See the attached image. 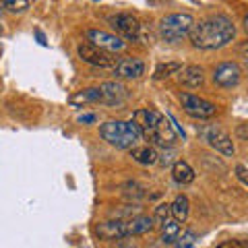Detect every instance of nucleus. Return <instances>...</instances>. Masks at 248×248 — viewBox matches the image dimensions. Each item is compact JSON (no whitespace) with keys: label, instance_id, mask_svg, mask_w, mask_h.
<instances>
[{"label":"nucleus","instance_id":"nucleus-1","mask_svg":"<svg viewBox=\"0 0 248 248\" xmlns=\"http://www.w3.org/2000/svg\"><path fill=\"white\" fill-rule=\"evenodd\" d=\"M190 44L199 50H217L228 46L236 37V25L226 15H209L190 29Z\"/></svg>","mask_w":248,"mask_h":248},{"label":"nucleus","instance_id":"nucleus-2","mask_svg":"<svg viewBox=\"0 0 248 248\" xmlns=\"http://www.w3.org/2000/svg\"><path fill=\"white\" fill-rule=\"evenodd\" d=\"M133 122L141 130V137H145L153 145L174 147V143L178 141V133H176L172 120L155 110H149V108L137 110L133 114Z\"/></svg>","mask_w":248,"mask_h":248},{"label":"nucleus","instance_id":"nucleus-3","mask_svg":"<svg viewBox=\"0 0 248 248\" xmlns=\"http://www.w3.org/2000/svg\"><path fill=\"white\" fill-rule=\"evenodd\" d=\"M99 135L116 149H133L137 141L141 139V130H139L135 122L108 120L99 126Z\"/></svg>","mask_w":248,"mask_h":248},{"label":"nucleus","instance_id":"nucleus-4","mask_svg":"<svg viewBox=\"0 0 248 248\" xmlns=\"http://www.w3.org/2000/svg\"><path fill=\"white\" fill-rule=\"evenodd\" d=\"M192 25H195V17L188 15V13L166 15V17L159 21V35H161V40L164 42L178 44L190 33Z\"/></svg>","mask_w":248,"mask_h":248},{"label":"nucleus","instance_id":"nucleus-5","mask_svg":"<svg viewBox=\"0 0 248 248\" xmlns=\"http://www.w3.org/2000/svg\"><path fill=\"white\" fill-rule=\"evenodd\" d=\"M77 54H79V58L83 62H87L91 66H99V68H114L118 64V58L114 56L112 52L108 50H102V48H95V46L91 44H81L79 48H77Z\"/></svg>","mask_w":248,"mask_h":248},{"label":"nucleus","instance_id":"nucleus-6","mask_svg":"<svg viewBox=\"0 0 248 248\" xmlns=\"http://www.w3.org/2000/svg\"><path fill=\"white\" fill-rule=\"evenodd\" d=\"M180 104L184 108V112L192 116V118L197 120H207L211 118V116H215V104L207 102V99L199 97V95H192V93H182L180 95Z\"/></svg>","mask_w":248,"mask_h":248},{"label":"nucleus","instance_id":"nucleus-7","mask_svg":"<svg viewBox=\"0 0 248 248\" xmlns=\"http://www.w3.org/2000/svg\"><path fill=\"white\" fill-rule=\"evenodd\" d=\"M108 23L112 25V29L116 33H120L128 40H137L139 33H141V23L135 17L133 13H116L108 17Z\"/></svg>","mask_w":248,"mask_h":248},{"label":"nucleus","instance_id":"nucleus-8","mask_svg":"<svg viewBox=\"0 0 248 248\" xmlns=\"http://www.w3.org/2000/svg\"><path fill=\"white\" fill-rule=\"evenodd\" d=\"M242 79V68L236 62H221L213 68V81L215 85H219L223 89H232L236 87Z\"/></svg>","mask_w":248,"mask_h":248},{"label":"nucleus","instance_id":"nucleus-9","mask_svg":"<svg viewBox=\"0 0 248 248\" xmlns=\"http://www.w3.org/2000/svg\"><path fill=\"white\" fill-rule=\"evenodd\" d=\"M85 37H87V42L91 46H95V48H102V50H108V52H120L124 50V44L118 35H112V33H106L102 29H87L85 31Z\"/></svg>","mask_w":248,"mask_h":248},{"label":"nucleus","instance_id":"nucleus-10","mask_svg":"<svg viewBox=\"0 0 248 248\" xmlns=\"http://www.w3.org/2000/svg\"><path fill=\"white\" fill-rule=\"evenodd\" d=\"M203 137H205V141L213 147V149H217L219 153L223 155H234V143H232V139L228 133H223L221 128H217V126H209L203 130Z\"/></svg>","mask_w":248,"mask_h":248},{"label":"nucleus","instance_id":"nucleus-11","mask_svg":"<svg viewBox=\"0 0 248 248\" xmlns=\"http://www.w3.org/2000/svg\"><path fill=\"white\" fill-rule=\"evenodd\" d=\"M114 75L120 79H141L145 75V62L139 58H122L114 66Z\"/></svg>","mask_w":248,"mask_h":248},{"label":"nucleus","instance_id":"nucleus-12","mask_svg":"<svg viewBox=\"0 0 248 248\" xmlns=\"http://www.w3.org/2000/svg\"><path fill=\"white\" fill-rule=\"evenodd\" d=\"M99 89H102V97H104L102 102L110 106H118L128 97V89L120 83H104Z\"/></svg>","mask_w":248,"mask_h":248},{"label":"nucleus","instance_id":"nucleus-13","mask_svg":"<svg viewBox=\"0 0 248 248\" xmlns=\"http://www.w3.org/2000/svg\"><path fill=\"white\" fill-rule=\"evenodd\" d=\"M97 236L104 240H116V238H126V221L116 219V221H104L95 228Z\"/></svg>","mask_w":248,"mask_h":248},{"label":"nucleus","instance_id":"nucleus-14","mask_svg":"<svg viewBox=\"0 0 248 248\" xmlns=\"http://www.w3.org/2000/svg\"><path fill=\"white\" fill-rule=\"evenodd\" d=\"M178 81L184 87H190V89H197L205 83V73L201 66H184L180 73H178Z\"/></svg>","mask_w":248,"mask_h":248},{"label":"nucleus","instance_id":"nucleus-15","mask_svg":"<svg viewBox=\"0 0 248 248\" xmlns=\"http://www.w3.org/2000/svg\"><path fill=\"white\" fill-rule=\"evenodd\" d=\"M153 226L155 221L151 215H137L126 221V236H143L147 232H151Z\"/></svg>","mask_w":248,"mask_h":248},{"label":"nucleus","instance_id":"nucleus-16","mask_svg":"<svg viewBox=\"0 0 248 248\" xmlns=\"http://www.w3.org/2000/svg\"><path fill=\"white\" fill-rule=\"evenodd\" d=\"M133 159L141 166H153L159 161V155L153 147L143 145V147H133Z\"/></svg>","mask_w":248,"mask_h":248},{"label":"nucleus","instance_id":"nucleus-17","mask_svg":"<svg viewBox=\"0 0 248 248\" xmlns=\"http://www.w3.org/2000/svg\"><path fill=\"white\" fill-rule=\"evenodd\" d=\"M102 89L99 87H89V89H83L79 93H75V95L71 97V104L73 106H85V104H97L102 102Z\"/></svg>","mask_w":248,"mask_h":248},{"label":"nucleus","instance_id":"nucleus-18","mask_svg":"<svg viewBox=\"0 0 248 248\" xmlns=\"http://www.w3.org/2000/svg\"><path fill=\"white\" fill-rule=\"evenodd\" d=\"M180 238V223H178L176 219H166L164 223H161V244H176V240Z\"/></svg>","mask_w":248,"mask_h":248},{"label":"nucleus","instance_id":"nucleus-19","mask_svg":"<svg viewBox=\"0 0 248 248\" xmlns=\"http://www.w3.org/2000/svg\"><path fill=\"white\" fill-rule=\"evenodd\" d=\"M172 176L178 184H190L195 180V170L190 168V164H186V161H176L172 166Z\"/></svg>","mask_w":248,"mask_h":248},{"label":"nucleus","instance_id":"nucleus-20","mask_svg":"<svg viewBox=\"0 0 248 248\" xmlns=\"http://www.w3.org/2000/svg\"><path fill=\"white\" fill-rule=\"evenodd\" d=\"M188 211H190V203L188 199H186L184 195H178L174 199V203L170 205V213L174 215V219L180 223V221H186V217H188Z\"/></svg>","mask_w":248,"mask_h":248},{"label":"nucleus","instance_id":"nucleus-21","mask_svg":"<svg viewBox=\"0 0 248 248\" xmlns=\"http://www.w3.org/2000/svg\"><path fill=\"white\" fill-rule=\"evenodd\" d=\"M180 71H182L180 62H166V64H159L157 68H155L153 79L155 81H161V79H168V77H172V75H178Z\"/></svg>","mask_w":248,"mask_h":248},{"label":"nucleus","instance_id":"nucleus-22","mask_svg":"<svg viewBox=\"0 0 248 248\" xmlns=\"http://www.w3.org/2000/svg\"><path fill=\"white\" fill-rule=\"evenodd\" d=\"M0 6L11 13H25L29 9V0H0Z\"/></svg>","mask_w":248,"mask_h":248},{"label":"nucleus","instance_id":"nucleus-23","mask_svg":"<svg viewBox=\"0 0 248 248\" xmlns=\"http://www.w3.org/2000/svg\"><path fill=\"white\" fill-rule=\"evenodd\" d=\"M197 244V234L195 232H184V234L176 240V248H195Z\"/></svg>","mask_w":248,"mask_h":248},{"label":"nucleus","instance_id":"nucleus-24","mask_svg":"<svg viewBox=\"0 0 248 248\" xmlns=\"http://www.w3.org/2000/svg\"><path fill=\"white\" fill-rule=\"evenodd\" d=\"M168 215H170V205H159L157 209H155V215H153V221L155 223H164L168 219Z\"/></svg>","mask_w":248,"mask_h":248},{"label":"nucleus","instance_id":"nucleus-25","mask_svg":"<svg viewBox=\"0 0 248 248\" xmlns=\"http://www.w3.org/2000/svg\"><path fill=\"white\" fill-rule=\"evenodd\" d=\"M236 176H238V180H240V182L248 186V168H246V166L238 164V166H236Z\"/></svg>","mask_w":248,"mask_h":248},{"label":"nucleus","instance_id":"nucleus-26","mask_svg":"<svg viewBox=\"0 0 248 248\" xmlns=\"http://www.w3.org/2000/svg\"><path fill=\"white\" fill-rule=\"evenodd\" d=\"M236 137L240 139V141H248V122L240 124V126L236 128Z\"/></svg>","mask_w":248,"mask_h":248},{"label":"nucleus","instance_id":"nucleus-27","mask_svg":"<svg viewBox=\"0 0 248 248\" xmlns=\"http://www.w3.org/2000/svg\"><path fill=\"white\" fill-rule=\"evenodd\" d=\"M79 122H95V116L93 114H83V116H79Z\"/></svg>","mask_w":248,"mask_h":248},{"label":"nucleus","instance_id":"nucleus-28","mask_svg":"<svg viewBox=\"0 0 248 248\" xmlns=\"http://www.w3.org/2000/svg\"><path fill=\"white\" fill-rule=\"evenodd\" d=\"M217 248H244V246L238 244V242H226V244H221V246H217Z\"/></svg>","mask_w":248,"mask_h":248},{"label":"nucleus","instance_id":"nucleus-29","mask_svg":"<svg viewBox=\"0 0 248 248\" xmlns=\"http://www.w3.org/2000/svg\"><path fill=\"white\" fill-rule=\"evenodd\" d=\"M170 161H172V147H170V151L168 153H164V159H161V164H170Z\"/></svg>","mask_w":248,"mask_h":248},{"label":"nucleus","instance_id":"nucleus-30","mask_svg":"<svg viewBox=\"0 0 248 248\" xmlns=\"http://www.w3.org/2000/svg\"><path fill=\"white\" fill-rule=\"evenodd\" d=\"M240 52L244 54V64H246V68H248V44H244L242 48H240Z\"/></svg>","mask_w":248,"mask_h":248},{"label":"nucleus","instance_id":"nucleus-31","mask_svg":"<svg viewBox=\"0 0 248 248\" xmlns=\"http://www.w3.org/2000/svg\"><path fill=\"white\" fill-rule=\"evenodd\" d=\"M244 29H246V33H248V15H246V19H244Z\"/></svg>","mask_w":248,"mask_h":248},{"label":"nucleus","instance_id":"nucleus-32","mask_svg":"<svg viewBox=\"0 0 248 248\" xmlns=\"http://www.w3.org/2000/svg\"><path fill=\"white\" fill-rule=\"evenodd\" d=\"M0 15H2V9H0Z\"/></svg>","mask_w":248,"mask_h":248}]
</instances>
